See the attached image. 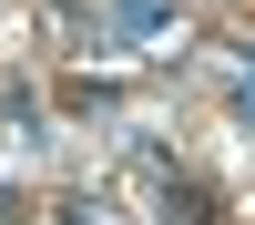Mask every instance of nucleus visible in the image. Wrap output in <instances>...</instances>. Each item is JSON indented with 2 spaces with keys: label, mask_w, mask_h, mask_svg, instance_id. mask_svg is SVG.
<instances>
[{
  "label": "nucleus",
  "mask_w": 255,
  "mask_h": 225,
  "mask_svg": "<svg viewBox=\"0 0 255 225\" xmlns=\"http://www.w3.org/2000/svg\"><path fill=\"white\" fill-rule=\"evenodd\" d=\"M123 20H163V0H123Z\"/></svg>",
  "instance_id": "1"
}]
</instances>
